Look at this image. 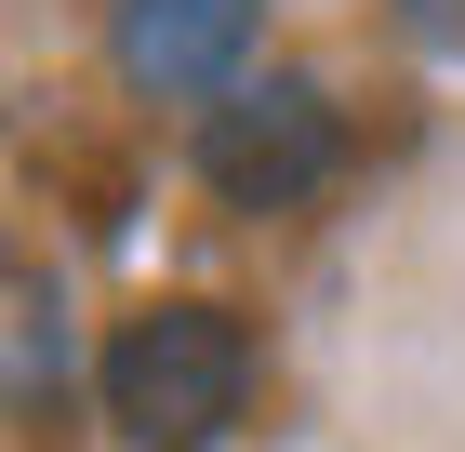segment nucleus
Here are the masks:
<instances>
[{
  "label": "nucleus",
  "instance_id": "f257e3e1",
  "mask_svg": "<svg viewBox=\"0 0 465 452\" xmlns=\"http://www.w3.org/2000/svg\"><path fill=\"white\" fill-rule=\"evenodd\" d=\"M94 399H107V426L134 452H200L240 426L252 399V319L240 306H200V293H173V306H134L107 333V359H94Z\"/></svg>",
  "mask_w": 465,
  "mask_h": 452
},
{
  "label": "nucleus",
  "instance_id": "f03ea898",
  "mask_svg": "<svg viewBox=\"0 0 465 452\" xmlns=\"http://www.w3.org/2000/svg\"><path fill=\"white\" fill-rule=\"evenodd\" d=\"M332 174H346V106L306 67H266V80L200 106V186L226 213H306Z\"/></svg>",
  "mask_w": 465,
  "mask_h": 452
},
{
  "label": "nucleus",
  "instance_id": "7ed1b4c3",
  "mask_svg": "<svg viewBox=\"0 0 465 452\" xmlns=\"http://www.w3.org/2000/svg\"><path fill=\"white\" fill-rule=\"evenodd\" d=\"M252 40H266V0H120L107 14V54L134 94H240L252 80Z\"/></svg>",
  "mask_w": 465,
  "mask_h": 452
}]
</instances>
